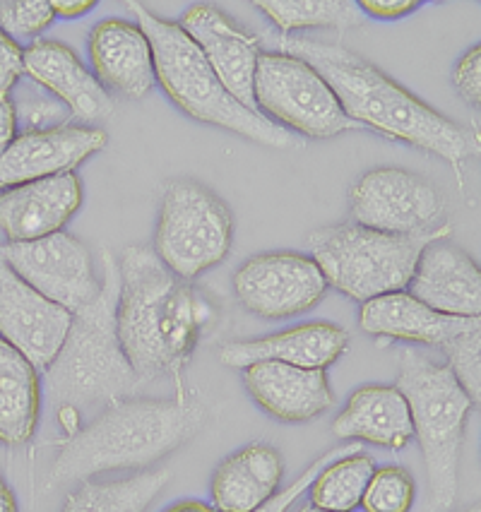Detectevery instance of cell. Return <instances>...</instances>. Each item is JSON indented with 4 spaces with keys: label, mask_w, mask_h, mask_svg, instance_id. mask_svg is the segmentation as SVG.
<instances>
[{
    "label": "cell",
    "mask_w": 481,
    "mask_h": 512,
    "mask_svg": "<svg viewBox=\"0 0 481 512\" xmlns=\"http://www.w3.org/2000/svg\"><path fill=\"white\" fill-rule=\"evenodd\" d=\"M41 409L39 371L0 337V443L17 448L32 440Z\"/></svg>",
    "instance_id": "cell-25"
},
{
    "label": "cell",
    "mask_w": 481,
    "mask_h": 512,
    "mask_svg": "<svg viewBox=\"0 0 481 512\" xmlns=\"http://www.w3.org/2000/svg\"><path fill=\"white\" fill-rule=\"evenodd\" d=\"M296 512H330V510H320V508H316V505L306 503V505H301V508L296 510Z\"/></svg>",
    "instance_id": "cell-41"
},
{
    "label": "cell",
    "mask_w": 481,
    "mask_h": 512,
    "mask_svg": "<svg viewBox=\"0 0 481 512\" xmlns=\"http://www.w3.org/2000/svg\"><path fill=\"white\" fill-rule=\"evenodd\" d=\"M0 255L37 294L70 315L89 306L102 289L94 272L92 253L80 238L65 231L37 241L3 243Z\"/></svg>",
    "instance_id": "cell-11"
},
{
    "label": "cell",
    "mask_w": 481,
    "mask_h": 512,
    "mask_svg": "<svg viewBox=\"0 0 481 512\" xmlns=\"http://www.w3.org/2000/svg\"><path fill=\"white\" fill-rule=\"evenodd\" d=\"M255 8L284 34L318 27L349 29L361 22V10L352 0H260Z\"/></svg>",
    "instance_id": "cell-28"
},
{
    "label": "cell",
    "mask_w": 481,
    "mask_h": 512,
    "mask_svg": "<svg viewBox=\"0 0 481 512\" xmlns=\"http://www.w3.org/2000/svg\"><path fill=\"white\" fill-rule=\"evenodd\" d=\"M460 512H481V510H479V505H472V508H465V510H460Z\"/></svg>",
    "instance_id": "cell-42"
},
{
    "label": "cell",
    "mask_w": 481,
    "mask_h": 512,
    "mask_svg": "<svg viewBox=\"0 0 481 512\" xmlns=\"http://www.w3.org/2000/svg\"><path fill=\"white\" fill-rule=\"evenodd\" d=\"M53 20L51 0H0V32L13 41L39 37Z\"/></svg>",
    "instance_id": "cell-31"
},
{
    "label": "cell",
    "mask_w": 481,
    "mask_h": 512,
    "mask_svg": "<svg viewBox=\"0 0 481 512\" xmlns=\"http://www.w3.org/2000/svg\"><path fill=\"white\" fill-rule=\"evenodd\" d=\"M354 452H361L359 443H347V445H340V448L328 450L325 455H320L304 474L296 476V479L287 488H284V491H277L265 505H260V508L253 512H287L296 503V498H301L308 491V486L313 484V479L320 474V469L328 467L330 462L340 460V457H344V455H354Z\"/></svg>",
    "instance_id": "cell-33"
},
{
    "label": "cell",
    "mask_w": 481,
    "mask_h": 512,
    "mask_svg": "<svg viewBox=\"0 0 481 512\" xmlns=\"http://www.w3.org/2000/svg\"><path fill=\"white\" fill-rule=\"evenodd\" d=\"M373 472H376V462L366 452H354V455H344L330 462L308 486L311 505L330 512L356 510Z\"/></svg>",
    "instance_id": "cell-27"
},
{
    "label": "cell",
    "mask_w": 481,
    "mask_h": 512,
    "mask_svg": "<svg viewBox=\"0 0 481 512\" xmlns=\"http://www.w3.org/2000/svg\"><path fill=\"white\" fill-rule=\"evenodd\" d=\"M80 202L82 186L75 171L0 190V231L8 243L37 241L61 231Z\"/></svg>",
    "instance_id": "cell-17"
},
{
    "label": "cell",
    "mask_w": 481,
    "mask_h": 512,
    "mask_svg": "<svg viewBox=\"0 0 481 512\" xmlns=\"http://www.w3.org/2000/svg\"><path fill=\"white\" fill-rule=\"evenodd\" d=\"M243 385L260 409L289 424L316 419L335 404L328 375L320 368H296L279 361L253 363L243 368Z\"/></svg>",
    "instance_id": "cell-19"
},
{
    "label": "cell",
    "mask_w": 481,
    "mask_h": 512,
    "mask_svg": "<svg viewBox=\"0 0 481 512\" xmlns=\"http://www.w3.org/2000/svg\"><path fill=\"white\" fill-rule=\"evenodd\" d=\"M25 75L37 87L49 89L80 121L102 123L114 113V101L106 89L82 65L77 53L61 41H32L25 49Z\"/></svg>",
    "instance_id": "cell-18"
},
{
    "label": "cell",
    "mask_w": 481,
    "mask_h": 512,
    "mask_svg": "<svg viewBox=\"0 0 481 512\" xmlns=\"http://www.w3.org/2000/svg\"><path fill=\"white\" fill-rule=\"evenodd\" d=\"M15 104V116H17V128H25V133H37V130H51L61 128L68 123V109L61 101H51L44 94H39L37 89L22 87V92L13 97Z\"/></svg>",
    "instance_id": "cell-32"
},
{
    "label": "cell",
    "mask_w": 481,
    "mask_h": 512,
    "mask_svg": "<svg viewBox=\"0 0 481 512\" xmlns=\"http://www.w3.org/2000/svg\"><path fill=\"white\" fill-rule=\"evenodd\" d=\"M337 438L402 450L414 438L407 400L395 385H364L349 395L347 407L332 421Z\"/></svg>",
    "instance_id": "cell-23"
},
{
    "label": "cell",
    "mask_w": 481,
    "mask_h": 512,
    "mask_svg": "<svg viewBox=\"0 0 481 512\" xmlns=\"http://www.w3.org/2000/svg\"><path fill=\"white\" fill-rule=\"evenodd\" d=\"M169 479V472H142L102 484L82 481L65 498L63 512H145Z\"/></svg>",
    "instance_id": "cell-26"
},
{
    "label": "cell",
    "mask_w": 481,
    "mask_h": 512,
    "mask_svg": "<svg viewBox=\"0 0 481 512\" xmlns=\"http://www.w3.org/2000/svg\"><path fill=\"white\" fill-rule=\"evenodd\" d=\"M397 390L407 400L414 436L429 474L431 505L448 510L457 496L462 443L474 402L460 388L448 363H433L414 349L400 354Z\"/></svg>",
    "instance_id": "cell-6"
},
{
    "label": "cell",
    "mask_w": 481,
    "mask_h": 512,
    "mask_svg": "<svg viewBox=\"0 0 481 512\" xmlns=\"http://www.w3.org/2000/svg\"><path fill=\"white\" fill-rule=\"evenodd\" d=\"M453 82L457 92L462 94V99L467 104L479 106L481 104V49L474 46L465 56L460 58L453 70Z\"/></svg>",
    "instance_id": "cell-34"
},
{
    "label": "cell",
    "mask_w": 481,
    "mask_h": 512,
    "mask_svg": "<svg viewBox=\"0 0 481 512\" xmlns=\"http://www.w3.org/2000/svg\"><path fill=\"white\" fill-rule=\"evenodd\" d=\"M164 512H217L212 505L203 503V500H181V503L171 505L169 510Z\"/></svg>",
    "instance_id": "cell-39"
},
{
    "label": "cell",
    "mask_w": 481,
    "mask_h": 512,
    "mask_svg": "<svg viewBox=\"0 0 481 512\" xmlns=\"http://www.w3.org/2000/svg\"><path fill=\"white\" fill-rule=\"evenodd\" d=\"M231 241L234 217L217 193L193 178L164 188L152 253L171 275L186 282L200 277L227 258Z\"/></svg>",
    "instance_id": "cell-8"
},
{
    "label": "cell",
    "mask_w": 481,
    "mask_h": 512,
    "mask_svg": "<svg viewBox=\"0 0 481 512\" xmlns=\"http://www.w3.org/2000/svg\"><path fill=\"white\" fill-rule=\"evenodd\" d=\"M359 325L366 335L429 344L438 349L453 337L481 327L479 318H455L431 311L407 291H395L361 303Z\"/></svg>",
    "instance_id": "cell-22"
},
{
    "label": "cell",
    "mask_w": 481,
    "mask_h": 512,
    "mask_svg": "<svg viewBox=\"0 0 481 512\" xmlns=\"http://www.w3.org/2000/svg\"><path fill=\"white\" fill-rule=\"evenodd\" d=\"M178 27L203 51L227 92L246 109H255L253 80L260 56V41L212 5H193Z\"/></svg>",
    "instance_id": "cell-15"
},
{
    "label": "cell",
    "mask_w": 481,
    "mask_h": 512,
    "mask_svg": "<svg viewBox=\"0 0 481 512\" xmlns=\"http://www.w3.org/2000/svg\"><path fill=\"white\" fill-rule=\"evenodd\" d=\"M116 332L142 385L169 378L176 397L190 356L217 320V306L186 279L171 275L150 248L128 246L118 267Z\"/></svg>",
    "instance_id": "cell-1"
},
{
    "label": "cell",
    "mask_w": 481,
    "mask_h": 512,
    "mask_svg": "<svg viewBox=\"0 0 481 512\" xmlns=\"http://www.w3.org/2000/svg\"><path fill=\"white\" fill-rule=\"evenodd\" d=\"M0 512H17L15 493L10 491L8 484H5L3 476H0Z\"/></svg>",
    "instance_id": "cell-40"
},
{
    "label": "cell",
    "mask_w": 481,
    "mask_h": 512,
    "mask_svg": "<svg viewBox=\"0 0 481 512\" xmlns=\"http://www.w3.org/2000/svg\"><path fill=\"white\" fill-rule=\"evenodd\" d=\"M106 133L87 125L22 133L0 152V190L75 171L92 154L106 147Z\"/></svg>",
    "instance_id": "cell-14"
},
{
    "label": "cell",
    "mask_w": 481,
    "mask_h": 512,
    "mask_svg": "<svg viewBox=\"0 0 481 512\" xmlns=\"http://www.w3.org/2000/svg\"><path fill=\"white\" fill-rule=\"evenodd\" d=\"M441 351L460 388L477 407L481 397V327L453 337L443 344Z\"/></svg>",
    "instance_id": "cell-30"
},
{
    "label": "cell",
    "mask_w": 481,
    "mask_h": 512,
    "mask_svg": "<svg viewBox=\"0 0 481 512\" xmlns=\"http://www.w3.org/2000/svg\"><path fill=\"white\" fill-rule=\"evenodd\" d=\"M203 424V407L188 397L118 400L63 440L51 484H82L94 474L145 469L188 443Z\"/></svg>",
    "instance_id": "cell-3"
},
{
    "label": "cell",
    "mask_w": 481,
    "mask_h": 512,
    "mask_svg": "<svg viewBox=\"0 0 481 512\" xmlns=\"http://www.w3.org/2000/svg\"><path fill=\"white\" fill-rule=\"evenodd\" d=\"M104 279L99 296L73 313L70 330L56 359L46 368V397L56 409L109 407L138 395L142 380L123 354L116 332L118 265L111 250H102Z\"/></svg>",
    "instance_id": "cell-4"
},
{
    "label": "cell",
    "mask_w": 481,
    "mask_h": 512,
    "mask_svg": "<svg viewBox=\"0 0 481 512\" xmlns=\"http://www.w3.org/2000/svg\"><path fill=\"white\" fill-rule=\"evenodd\" d=\"M352 222L393 236H431L443 224L445 200L429 178L400 166L366 171L352 186Z\"/></svg>",
    "instance_id": "cell-10"
},
{
    "label": "cell",
    "mask_w": 481,
    "mask_h": 512,
    "mask_svg": "<svg viewBox=\"0 0 481 512\" xmlns=\"http://www.w3.org/2000/svg\"><path fill=\"white\" fill-rule=\"evenodd\" d=\"M277 46L279 53L301 58L328 82L352 123L436 154L455 169L479 152V142L469 130L431 109L354 51L289 34L279 37Z\"/></svg>",
    "instance_id": "cell-2"
},
{
    "label": "cell",
    "mask_w": 481,
    "mask_h": 512,
    "mask_svg": "<svg viewBox=\"0 0 481 512\" xmlns=\"http://www.w3.org/2000/svg\"><path fill=\"white\" fill-rule=\"evenodd\" d=\"M89 61L104 89L126 99H142L154 87L152 46L138 25L104 20L89 34Z\"/></svg>",
    "instance_id": "cell-21"
},
{
    "label": "cell",
    "mask_w": 481,
    "mask_h": 512,
    "mask_svg": "<svg viewBox=\"0 0 481 512\" xmlns=\"http://www.w3.org/2000/svg\"><path fill=\"white\" fill-rule=\"evenodd\" d=\"M328 282L308 255L263 253L246 260L234 275V294L246 311L282 320L311 311L323 301Z\"/></svg>",
    "instance_id": "cell-12"
},
{
    "label": "cell",
    "mask_w": 481,
    "mask_h": 512,
    "mask_svg": "<svg viewBox=\"0 0 481 512\" xmlns=\"http://www.w3.org/2000/svg\"><path fill=\"white\" fill-rule=\"evenodd\" d=\"M17 138V116L10 94H0V152Z\"/></svg>",
    "instance_id": "cell-37"
},
{
    "label": "cell",
    "mask_w": 481,
    "mask_h": 512,
    "mask_svg": "<svg viewBox=\"0 0 481 512\" xmlns=\"http://www.w3.org/2000/svg\"><path fill=\"white\" fill-rule=\"evenodd\" d=\"M450 234L453 229L448 226L431 236H393L344 222L313 231L308 248L328 287L364 303L405 291L421 250L431 241L450 238Z\"/></svg>",
    "instance_id": "cell-7"
},
{
    "label": "cell",
    "mask_w": 481,
    "mask_h": 512,
    "mask_svg": "<svg viewBox=\"0 0 481 512\" xmlns=\"http://www.w3.org/2000/svg\"><path fill=\"white\" fill-rule=\"evenodd\" d=\"M407 294L431 311L455 318H479L481 272L477 260L457 248L450 238L431 241L421 250Z\"/></svg>",
    "instance_id": "cell-16"
},
{
    "label": "cell",
    "mask_w": 481,
    "mask_h": 512,
    "mask_svg": "<svg viewBox=\"0 0 481 512\" xmlns=\"http://www.w3.org/2000/svg\"><path fill=\"white\" fill-rule=\"evenodd\" d=\"M255 109L308 138L328 140L356 128L328 82L301 58L260 51L253 80Z\"/></svg>",
    "instance_id": "cell-9"
},
{
    "label": "cell",
    "mask_w": 481,
    "mask_h": 512,
    "mask_svg": "<svg viewBox=\"0 0 481 512\" xmlns=\"http://www.w3.org/2000/svg\"><path fill=\"white\" fill-rule=\"evenodd\" d=\"M130 8L135 10L138 27L152 46L154 80L174 99L178 109L195 121L231 130L265 147H296V138L287 128H279L260 111L246 109L231 97L215 70L207 65L203 51L178 27V22L162 20L140 3H130Z\"/></svg>",
    "instance_id": "cell-5"
},
{
    "label": "cell",
    "mask_w": 481,
    "mask_h": 512,
    "mask_svg": "<svg viewBox=\"0 0 481 512\" xmlns=\"http://www.w3.org/2000/svg\"><path fill=\"white\" fill-rule=\"evenodd\" d=\"M284 476L282 455L267 443L236 450L212 476L217 512H253L279 491Z\"/></svg>",
    "instance_id": "cell-24"
},
{
    "label": "cell",
    "mask_w": 481,
    "mask_h": 512,
    "mask_svg": "<svg viewBox=\"0 0 481 512\" xmlns=\"http://www.w3.org/2000/svg\"><path fill=\"white\" fill-rule=\"evenodd\" d=\"M94 0H51V8L56 17H65V20H75V17L87 15L94 8Z\"/></svg>",
    "instance_id": "cell-38"
},
{
    "label": "cell",
    "mask_w": 481,
    "mask_h": 512,
    "mask_svg": "<svg viewBox=\"0 0 481 512\" xmlns=\"http://www.w3.org/2000/svg\"><path fill=\"white\" fill-rule=\"evenodd\" d=\"M414 496H417V484L412 474L400 464H385L371 474L359 505L364 512H409Z\"/></svg>",
    "instance_id": "cell-29"
},
{
    "label": "cell",
    "mask_w": 481,
    "mask_h": 512,
    "mask_svg": "<svg viewBox=\"0 0 481 512\" xmlns=\"http://www.w3.org/2000/svg\"><path fill=\"white\" fill-rule=\"evenodd\" d=\"M25 77V49L0 32V94H13Z\"/></svg>",
    "instance_id": "cell-35"
},
{
    "label": "cell",
    "mask_w": 481,
    "mask_h": 512,
    "mask_svg": "<svg viewBox=\"0 0 481 512\" xmlns=\"http://www.w3.org/2000/svg\"><path fill=\"white\" fill-rule=\"evenodd\" d=\"M349 347V335L332 323H308L275 332L260 339L229 342L219 349V361L229 368H248L253 363L279 361L296 368H325Z\"/></svg>",
    "instance_id": "cell-20"
},
{
    "label": "cell",
    "mask_w": 481,
    "mask_h": 512,
    "mask_svg": "<svg viewBox=\"0 0 481 512\" xmlns=\"http://www.w3.org/2000/svg\"><path fill=\"white\" fill-rule=\"evenodd\" d=\"M73 315L37 294L0 255V337L46 371L63 347Z\"/></svg>",
    "instance_id": "cell-13"
},
{
    "label": "cell",
    "mask_w": 481,
    "mask_h": 512,
    "mask_svg": "<svg viewBox=\"0 0 481 512\" xmlns=\"http://www.w3.org/2000/svg\"><path fill=\"white\" fill-rule=\"evenodd\" d=\"M356 8L361 10V15L378 17V20H397V17H405L419 8L417 0H359Z\"/></svg>",
    "instance_id": "cell-36"
}]
</instances>
